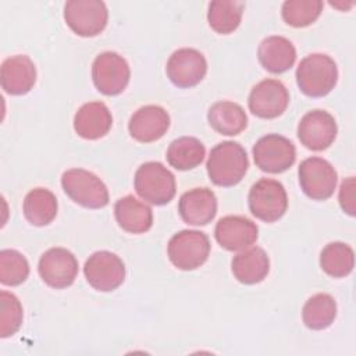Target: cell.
<instances>
[{
    "instance_id": "cell-16",
    "label": "cell",
    "mask_w": 356,
    "mask_h": 356,
    "mask_svg": "<svg viewBox=\"0 0 356 356\" xmlns=\"http://www.w3.org/2000/svg\"><path fill=\"white\" fill-rule=\"evenodd\" d=\"M214 236L224 249L238 252L250 248L257 241L259 228L243 216H225L216 224Z\"/></svg>"
},
{
    "instance_id": "cell-31",
    "label": "cell",
    "mask_w": 356,
    "mask_h": 356,
    "mask_svg": "<svg viewBox=\"0 0 356 356\" xmlns=\"http://www.w3.org/2000/svg\"><path fill=\"white\" fill-rule=\"evenodd\" d=\"M29 275V263L22 253L14 249L0 252V282L8 286L22 284Z\"/></svg>"
},
{
    "instance_id": "cell-15",
    "label": "cell",
    "mask_w": 356,
    "mask_h": 356,
    "mask_svg": "<svg viewBox=\"0 0 356 356\" xmlns=\"http://www.w3.org/2000/svg\"><path fill=\"white\" fill-rule=\"evenodd\" d=\"M289 93L285 85L277 79H264L250 90L248 106L259 118L271 120L280 117L288 107Z\"/></svg>"
},
{
    "instance_id": "cell-17",
    "label": "cell",
    "mask_w": 356,
    "mask_h": 356,
    "mask_svg": "<svg viewBox=\"0 0 356 356\" xmlns=\"http://www.w3.org/2000/svg\"><path fill=\"white\" fill-rule=\"evenodd\" d=\"M170 128L168 113L154 104L143 106L138 108L129 118L128 131L129 135L142 143H150L164 136Z\"/></svg>"
},
{
    "instance_id": "cell-13",
    "label": "cell",
    "mask_w": 356,
    "mask_h": 356,
    "mask_svg": "<svg viewBox=\"0 0 356 356\" xmlns=\"http://www.w3.org/2000/svg\"><path fill=\"white\" fill-rule=\"evenodd\" d=\"M165 72L175 86L182 89L192 88L200 83L204 78L207 72V61L199 50L182 47L170 56Z\"/></svg>"
},
{
    "instance_id": "cell-32",
    "label": "cell",
    "mask_w": 356,
    "mask_h": 356,
    "mask_svg": "<svg viewBox=\"0 0 356 356\" xmlns=\"http://www.w3.org/2000/svg\"><path fill=\"white\" fill-rule=\"evenodd\" d=\"M22 305L18 298L7 291L0 292V337L14 335L22 324Z\"/></svg>"
},
{
    "instance_id": "cell-7",
    "label": "cell",
    "mask_w": 356,
    "mask_h": 356,
    "mask_svg": "<svg viewBox=\"0 0 356 356\" xmlns=\"http://www.w3.org/2000/svg\"><path fill=\"white\" fill-rule=\"evenodd\" d=\"M107 19V7L100 0H71L64 6V21L78 36H97L104 31Z\"/></svg>"
},
{
    "instance_id": "cell-19",
    "label": "cell",
    "mask_w": 356,
    "mask_h": 356,
    "mask_svg": "<svg viewBox=\"0 0 356 356\" xmlns=\"http://www.w3.org/2000/svg\"><path fill=\"white\" fill-rule=\"evenodd\" d=\"M178 211L189 225H207L216 217L217 197L209 188H193L179 197Z\"/></svg>"
},
{
    "instance_id": "cell-11",
    "label": "cell",
    "mask_w": 356,
    "mask_h": 356,
    "mask_svg": "<svg viewBox=\"0 0 356 356\" xmlns=\"http://www.w3.org/2000/svg\"><path fill=\"white\" fill-rule=\"evenodd\" d=\"M83 274L92 288L100 292H110L124 282L125 266L115 253L99 250L86 260Z\"/></svg>"
},
{
    "instance_id": "cell-30",
    "label": "cell",
    "mask_w": 356,
    "mask_h": 356,
    "mask_svg": "<svg viewBox=\"0 0 356 356\" xmlns=\"http://www.w3.org/2000/svg\"><path fill=\"white\" fill-rule=\"evenodd\" d=\"M323 11L320 0H286L282 4V19L293 28L312 25Z\"/></svg>"
},
{
    "instance_id": "cell-20",
    "label": "cell",
    "mask_w": 356,
    "mask_h": 356,
    "mask_svg": "<svg viewBox=\"0 0 356 356\" xmlns=\"http://www.w3.org/2000/svg\"><path fill=\"white\" fill-rule=\"evenodd\" d=\"M113 125V117L103 102L85 103L74 117L75 132L89 140L100 139L108 134Z\"/></svg>"
},
{
    "instance_id": "cell-24",
    "label": "cell",
    "mask_w": 356,
    "mask_h": 356,
    "mask_svg": "<svg viewBox=\"0 0 356 356\" xmlns=\"http://www.w3.org/2000/svg\"><path fill=\"white\" fill-rule=\"evenodd\" d=\"M207 121L210 127L227 136H234L241 134L248 125V115L245 110L234 102H217L207 113Z\"/></svg>"
},
{
    "instance_id": "cell-18",
    "label": "cell",
    "mask_w": 356,
    "mask_h": 356,
    "mask_svg": "<svg viewBox=\"0 0 356 356\" xmlns=\"http://www.w3.org/2000/svg\"><path fill=\"white\" fill-rule=\"evenodd\" d=\"M36 82V68L33 61L25 56H11L6 58L0 68V83L6 93L21 96L28 93Z\"/></svg>"
},
{
    "instance_id": "cell-23",
    "label": "cell",
    "mask_w": 356,
    "mask_h": 356,
    "mask_svg": "<svg viewBox=\"0 0 356 356\" xmlns=\"http://www.w3.org/2000/svg\"><path fill=\"white\" fill-rule=\"evenodd\" d=\"M114 216L118 225L129 234H145L153 225L152 209L132 195H127L115 202Z\"/></svg>"
},
{
    "instance_id": "cell-8",
    "label": "cell",
    "mask_w": 356,
    "mask_h": 356,
    "mask_svg": "<svg viewBox=\"0 0 356 356\" xmlns=\"http://www.w3.org/2000/svg\"><path fill=\"white\" fill-rule=\"evenodd\" d=\"M253 159L261 171L280 174L293 165L296 160V149L288 138L278 134H270L256 142L253 146Z\"/></svg>"
},
{
    "instance_id": "cell-33",
    "label": "cell",
    "mask_w": 356,
    "mask_h": 356,
    "mask_svg": "<svg viewBox=\"0 0 356 356\" xmlns=\"http://www.w3.org/2000/svg\"><path fill=\"white\" fill-rule=\"evenodd\" d=\"M341 209L349 216H355V177H348L339 188Z\"/></svg>"
},
{
    "instance_id": "cell-10",
    "label": "cell",
    "mask_w": 356,
    "mask_h": 356,
    "mask_svg": "<svg viewBox=\"0 0 356 356\" xmlns=\"http://www.w3.org/2000/svg\"><path fill=\"white\" fill-rule=\"evenodd\" d=\"M299 184L306 196L313 200H327L332 196L338 175L330 161L321 157L303 160L298 170Z\"/></svg>"
},
{
    "instance_id": "cell-22",
    "label": "cell",
    "mask_w": 356,
    "mask_h": 356,
    "mask_svg": "<svg viewBox=\"0 0 356 356\" xmlns=\"http://www.w3.org/2000/svg\"><path fill=\"white\" fill-rule=\"evenodd\" d=\"M231 270L239 282L246 285L259 284L270 271V259L264 249L259 246L248 248L234 256Z\"/></svg>"
},
{
    "instance_id": "cell-5",
    "label": "cell",
    "mask_w": 356,
    "mask_h": 356,
    "mask_svg": "<svg viewBox=\"0 0 356 356\" xmlns=\"http://www.w3.org/2000/svg\"><path fill=\"white\" fill-rule=\"evenodd\" d=\"M167 253L177 268L191 271L206 263L210 254V239L202 231L184 229L171 236Z\"/></svg>"
},
{
    "instance_id": "cell-1",
    "label": "cell",
    "mask_w": 356,
    "mask_h": 356,
    "mask_svg": "<svg viewBox=\"0 0 356 356\" xmlns=\"http://www.w3.org/2000/svg\"><path fill=\"white\" fill-rule=\"evenodd\" d=\"M207 174L210 181L217 186H234L245 177L249 160L246 150L232 140L216 145L207 159Z\"/></svg>"
},
{
    "instance_id": "cell-4",
    "label": "cell",
    "mask_w": 356,
    "mask_h": 356,
    "mask_svg": "<svg viewBox=\"0 0 356 356\" xmlns=\"http://www.w3.org/2000/svg\"><path fill=\"white\" fill-rule=\"evenodd\" d=\"M61 186L71 200L86 209H102L108 204L107 186L88 170H67L61 177Z\"/></svg>"
},
{
    "instance_id": "cell-29",
    "label": "cell",
    "mask_w": 356,
    "mask_h": 356,
    "mask_svg": "<svg viewBox=\"0 0 356 356\" xmlns=\"http://www.w3.org/2000/svg\"><path fill=\"white\" fill-rule=\"evenodd\" d=\"M320 266L330 277H346L355 266L353 249L343 242H331L320 253Z\"/></svg>"
},
{
    "instance_id": "cell-3",
    "label": "cell",
    "mask_w": 356,
    "mask_h": 356,
    "mask_svg": "<svg viewBox=\"0 0 356 356\" xmlns=\"http://www.w3.org/2000/svg\"><path fill=\"white\" fill-rule=\"evenodd\" d=\"M134 185L136 193L154 206L167 204L177 192L174 174L159 161L142 164L135 172Z\"/></svg>"
},
{
    "instance_id": "cell-21",
    "label": "cell",
    "mask_w": 356,
    "mask_h": 356,
    "mask_svg": "<svg viewBox=\"0 0 356 356\" xmlns=\"http://www.w3.org/2000/svg\"><path fill=\"white\" fill-rule=\"evenodd\" d=\"M257 57L264 70L273 74H282L295 64L296 50L289 39L274 35L263 39Z\"/></svg>"
},
{
    "instance_id": "cell-12",
    "label": "cell",
    "mask_w": 356,
    "mask_h": 356,
    "mask_svg": "<svg viewBox=\"0 0 356 356\" xmlns=\"http://www.w3.org/2000/svg\"><path fill=\"white\" fill-rule=\"evenodd\" d=\"M38 271L44 284L64 289L72 285L78 275V260L68 249L51 248L40 256Z\"/></svg>"
},
{
    "instance_id": "cell-14",
    "label": "cell",
    "mask_w": 356,
    "mask_h": 356,
    "mask_svg": "<svg viewBox=\"0 0 356 356\" xmlns=\"http://www.w3.org/2000/svg\"><path fill=\"white\" fill-rule=\"evenodd\" d=\"M335 118L325 110H312L306 113L298 125V138L300 143L314 152L330 147L337 138Z\"/></svg>"
},
{
    "instance_id": "cell-27",
    "label": "cell",
    "mask_w": 356,
    "mask_h": 356,
    "mask_svg": "<svg viewBox=\"0 0 356 356\" xmlns=\"http://www.w3.org/2000/svg\"><path fill=\"white\" fill-rule=\"evenodd\" d=\"M245 3L234 0H216L209 4L207 21L213 31L221 35L234 32L242 19Z\"/></svg>"
},
{
    "instance_id": "cell-6",
    "label": "cell",
    "mask_w": 356,
    "mask_h": 356,
    "mask_svg": "<svg viewBox=\"0 0 356 356\" xmlns=\"http://www.w3.org/2000/svg\"><path fill=\"white\" fill-rule=\"evenodd\" d=\"M248 203L250 213L256 218L264 222H274L285 214L288 196L281 182L270 178H261L252 185Z\"/></svg>"
},
{
    "instance_id": "cell-26",
    "label": "cell",
    "mask_w": 356,
    "mask_h": 356,
    "mask_svg": "<svg viewBox=\"0 0 356 356\" xmlns=\"http://www.w3.org/2000/svg\"><path fill=\"white\" fill-rule=\"evenodd\" d=\"M204 156V145L193 136H181L172 140L165 154L170 165L179 171H188L197 167Z\"/></svg>"
},
{
    "instance_id": "cell-28",
    "label": "cell",
    "mask_w": 356,
    "mask_h": 356,
    "mask_svg": "<svg viewBox=\"0 0 356 356\" xmlns=\"http://www.w3.org/2000/svg\"><path fill=\"white\" fill-rule=\"evenodd\" d=\"M337 317V302L328 293H316L309 298L302 309V318L310 330H324Z\"/></svg>"
},
{
    "instance_id": "cell-25",
    "label": "cell",
    "mask_w": 356,
    "mask_h": 356,
    "mask_svg": "<svg viewBox=\"0 0 356 356\" xmlns=\"http://www.w3.org/2000/svg\"><path fill=\"white\" fill-rule=\"evenodd\" d=\"M57 209L54 193L46 188H35L28 192L22 204L25 218L35 227L50 224L57 216Z\"/></svg>"
},
{
    "instance_id": "cell-2",
    "label": "cell",
    "mask_w": 356,
    "mask_h": 356,
    "mask_svg": "<svg viewBox=\"0 0 356 356\" xmlns=\"http://www.w3.org/2000/svg\"><path fill=\"white\" fill-rule=\"evenodd\" d=\"M338 68L335 61L323 53L306 56L296 68V83L309 97H323L337 85Z\"/></svg>"
},
{
    "instance_id": "cell-9",
    "label": "cell",
    "mask_w": 356,
    "mask_h": 356,
    "mask_svg": "<svg viewBox=\"0 0 356 356\" xmlns=\"http://www.w3.org/2000/svg\"><path fill=\"white\" fill-rule=\"evenodd\" d=\"M131 70L127 60L115 51L99 54L92 64V79L96 89L106 96L120 95L128 85Z\"/></svg>"
}]
</instances>
